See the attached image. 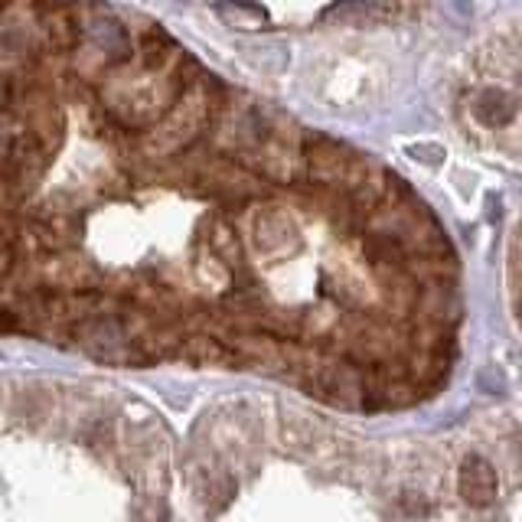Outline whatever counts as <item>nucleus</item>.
I'll return each mask as SVG.
<instances>
[{"label":"nucleus","mask_w":522,"mask_h":522,"mask_svg":"<svg viewBox=\"0 0 522 522\" xmlns=\"http://www.w3.org/2000/svg\"><path fill=\"white\" fill-rule=\"evenodd\" d=\"M209 118V92L203 85H193V89H183L180 102L173 105L164 121L144 138V147L151 154H177L180 147L193 144L200 138L203 124Z\"/></svg>","instance_id":"1"},{"label":"nucleus","mask_w":522,"mask_h":522,"mask_svg":"<svg viewBox=\"0 0 522 522\" xmlns=\"http://www.w3.org/2000/svg\"><path fill=\"white\" fill-rule=\"evenodd\" d=\"M307 173L320 186H340L356 196H363L366 186H372L366 160L330 138H314L307 144Z\"/></svg>","instance_id":"2"},{"label":"nucleus","mask_w":522,"mask_h":522,"mask_svg":"<svg viewBox=\"0 0 522 522\" xmlns=\"http://www.w3.org/2000/svg\"><path fill=\"white\" fill-rule=\"evenodd\" d=\"M366 392H369L366 379L346 363L320 366V369H314V376H310V395H317L320 402L337 405V408L366 405Z\"/></svg>","instance_id":"3"},{"label":"nucleus","mask_w":522,"mask_h":522,"mask_svg":"<svg viewBox=\"0 0 522 522\" xmlns=\"http://www.w3.org/2000/svg\"><path fill=\"white\" fill-rule=\"evenodd\" d=\"M252 235H255V248L268 258L291 255V252H297V245H301L297 226L284 213H278V209H265V213L255 219Z\"/></svg>","instance_id":"4"},{"label":"nucleus","mask_w":522,"mask_h":522,"mask_svg":"<svg viewBox=\"0 0 522 522\" xmlns=\"http://www.w3.org/2000/svg\"><path fill=\"white\" fill-rule=\"evenodd\" d=\"M457 493H461V500L474 509H483L496 500V493H500V483H496V470L487 457L480 454H470L467 461L461 464V474H457Z\"/></svg>","instance_id":"5"},{"label":"nucleus","mask_w":522,"mask_h":522,"mask_svg":"<svg viewBox=\"0 0 522 522\" xmlns=\"http://www.w3.org/2000/svg\"><path fill=\"white\" fill-rule=\"evenodd\" d=\"M180 356L190 359L193 366H222V369H235L242 366L245 359L235 350V343L216 340V337H190L180 346Z\"/></svg>","instance_id":"6"},{"label":"nucleus","mask_w":522,"mask_h":522,"mask_svg":"<svg viewBox=\"0 0 522 522\" xmlns=\"http://www.w3.org/2000/svg\"><path fill=\"white\" fill-rule=\"evenodd\" d=\"M474 115L480 124H487V128H506V124L516 118V105L513 98L500 89H483L474 98Z\"/></svg>","instance_id":"7"},{"label":"nucleus","mask_w":522,"mask_h":522,"mask_svg":"<svg viewBox=\"0 0 522 522\" xmlns=\"http://www.w3.org/2000/svg\"><path fill=\"white\" fill-rule=\"evenodd\" d=\"M79 17L72 7H53L46 20V36L56 49H72L79 43Z\"/></svg>","instance_id":"8"},{"label":"nucleus","mask_w":522,"mask_h":522,"mask_svg":"<svg viewBox=\"0 0 522 522\" xmlns=\"http://www.w3.org/2000/svg\"><path fill=\"white\" fill-rule=\"evenodd\" d=\"M229 229L222 226V222H216L213 226V245H216V252L226 258V261H239V245H235V239H229Z\"/></svg>","instance_id":"9"},{"label":"nucleus","mask_w":522,"mask_h":522,"mask_svg":"<svg viewBox=\"0 0 522 522\" xmlns=\"http://www.w3.org/2000/svg\"><path fill=\"white\" fill-rule=\"evenodd\" d=\"M519 320H522V301H519Z\"/></svg>","instance_id":"10"}]
</instances>
